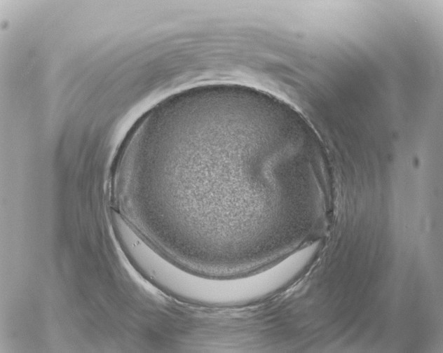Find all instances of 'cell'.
Segmentation results:
<instances>
[{
  "label": "cell",
  "instance_id": "1",
  "mask_svg": "<svg viewBox=\"0 0 443 353\" xmlns=\"http://www.w3.org/2000/svg\"><path fill=\"white\" fill-rule=\"evenodd\" d=\"M301 164L283 126L263 107L210 101L166 114L125 160L121 183L161 237L231 253L271 235L279 196Z\"/></svg>",
  "mask_w": 443,
  "mask_h": 353
}]
</instances>
